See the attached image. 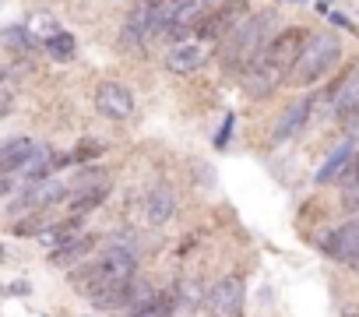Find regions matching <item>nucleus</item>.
Wrapping results in <instances>:
<instances>
[{
  "instance_id": "1",
  "label": "nucleus",
  "mask_w": 359,
  "mask_h": 317,
  "mask_svg": "<svg viewBox=\"0 0 359 317\" xmlns=\"http://www.w3.org/2000/svg\"><path fill=\"white\" fill-rule=\"evenodd\" d=\"M306 36H310V32H303V29H285V32L271 36V39L264 43V50H261V53L250 60V67L243 71V92L254 95V99L271 95V92L289 78V71H292V64H296V57H299V50H303V43H306Z\"/></svg>"
},
{
  "instance_id": "22",
  "label": "nucleus",
  "mask_w": 359,
  "mask_h": 317,
  "mask_svg": "<svg viewBox=\"0 0 359 317\" xmlns=\"http://www.w3.org/2000/svg\"><path fill=\"white\" fill-rule=\"evenodd\" d=\"M229 127H233V120H226V123H222V134H219V141H215V144H226V141H229Z\"/></svg>"
},
{
  "instance_id": "11",
  "label": "nucleus",
  "mask_w": 359,
  "mask_h": 317,
  "mask_svg": "<svg viewBox=\"0 0 359 317\" xmlns=\"http://www.w3.org/2000/svg\"><path fill=\"white\" fill-rule=\"evenodd\" d=\"M310 113H313V99H296V102L278 116V123H275V130H271V141L282 144V141H292L296 134H303Z\"/></svg>"
},
{
  "instance_id": "9",
  "label": "nucleus",
  "mask_w": 359,
  "mask_h": 317,
  "mask_svg": "<svg viewBox=\"0 0 359 317\" xmlns=\"http://www.w3.org/2000/svg\"><path fill=\"white\" fill-rule=\"evenodd\" d=\"M320 250L338 257L341 264H352L359 268V219L355 222H345L338 229H331L324 240H320Z\"/></svg>"
},
{
  "instance_id": "19",
  "label": "nucleus",
  "mask_w": 359,
  "mask_h": 317,
  "mask_svg": "<svg viewBox=\"0 0 359 317\" xmlns=\"http://www.w3.org/2000/svg\"><path fill=\"white\" fill-rule=\"evenodd\" d=\"M46 53L53 57V60H71L74 57V39L67 36V32H53V36H46Z\"/></svg>"
},
{
  "instance_id": "14",
  "label": "nucleus",
  "mask_w": 359,
  "mask_h": 317,
  "mask_svg": "<svg viewBox=\"0 0 359 317\" xmlns=\"http://www.w3.org/2000/svg\"><path fill=\"white\" fill-rule=\"evenodd\" d=\"M172 212H176V191L169 184L151 187V194H148V222L162 226V222L172 219Z\"/></svg>"
},
{
  "instance_id": "8",
  "label": "nucleus",
  "mask_w": 359,
  "mask_h": 317,
  "mask_svg": "<svg viewBox=\"0 0 359 317\" xmlns=\"http://www.w3.org/2000/svg\"><path fill=\"white\" fill-rule=\"evenodd\" d=\"M134 95H130V88L127 85H120V81H102L99 88H95V109L106 116V120H130L134 116Z\"/></svg>"
},
{
  "instance_id": "13",
  "label": "nucleus",
  "mask_w": 359,
  "mask_h": 317,
  "mask_svg": "<svg viewBox=\"0 0 359 317\" xmlns=\"http://www.w3.org/2000/svg\"><path fill=\"white\" fill-rule=\"evenodd\" d=\"M32 148H36L32 137H11V141L0 144V177H8L11 170H22Z\"/></svg>"
},
{
  "instance_id": "3",
  "label": "nucleus",
  "mask_w": 359,
  "mask_h": 317,
  "mask_svg": "<svg viewBox=\"0 0 359 317\" xmlns=\"http://www.w3.org/2000/svg\"><path fill=\"white\" fill-rule=\"evenodd\" d=\"M271 22H275V15H268V11H261V15H247L229 36H222L219 43H222V60L229 64V67H236V71H247L250 67V60L264 50V43L271 39L268 32H271Z\"/></svg>"
},
{
  "instance_id": "15",
  "label": "nucleus",
  "mask_w": 359,
  "mask_h": 317,
  "mask_svg": "<svg viewBox=\"0 0 359 317\" xmlns=\"http://www.w3.org/2000/svg\"><path fill=\"white\" fill-rule=\"evenodd\" d=\"M53 170H57V151L46 148V144H36L29 151V158H25V166H22V173H25L29 184L32 180H46V173H53Z\"/></svg>"
},
{
  "instance_id": "18",
  "label": "nucleus",
  "mask_w": 359,
  "mask_h": 317,
  "mask_svg": "<svg viewBox=\"0 0 359 317\" xmlns=\"http://www.w3.org/2000/svg\"><path fill=\"white\" fill-rule=\"evenodd\" d=\"M172 296H155V299H148L144 306H134L127 317H172Z\"/></svg>"
},
{
  "instance_id": "12",
  "label": "nucleus",
  "mask_w": 359,
  "mask_h": 317,
  "mask_svg": "<svg viewBox=\"0 0 359 317\" xmlns=\"http://www.w3.org/2000/svg\"><path fill=\"white\" fill-rule=\"evenodd\" d=\"M95 247V236H67L57 243V250H50V264H74L85 261Z\"/></svg>"
},
{
  "instance_id": "21",
  "label": "nucleus",
  "mask_w": 359,
  "mask_h": 317,
  "mask_svg": "<svg viewBox=\"0 0 359 317\" xmlns=\"http://www.w3.org/2000/svg\"><path fill=\"white\" fill-rule=\"evenodd\" d=\"M8 194H11V180H8V177H0V201H4Z\"/></svg>"
},
{
  "instance_id": "20",
  "label": "nucleus",
  "mask_w": 359,
  "mask_h": 317,
  "mask_svg": "<svg viewBox=\"0 0 359 317\" xmlns=\"http://www.w3.org/2000/svg\"><path fill=\"white\" fill-rule=\"evenodd\" d=\"M8 109H11V92H8L4 85H0V116H4Z\"/></svg>"
},
{
  "instance_id": "17",
  "label": "nucleus",
  "mask_w": 359,
  "mask_h": 317,
  "mask_svg": "<svg viewBox=\"0 0 359 317\" xmlns=\"http://www.w3.org/2000/svg\"><path fill=\"white\" fill-rule=\"evenodd\" d=\"M106 194H109V187L99 180V184H92V187H81L78 194H71V215H81V212H92L95 205H102L106 201Z\"/></svg>"
},
{
  "instance_id": "16",
  "label": "nucleus",
  "mask_w": 359,
  "mask_h": 317,
  "mask_svg": "<svg viewBox=\"0 0 359 317\" xmlns=\"http://www.w3.org/2000/svg\"><path fill=\"white\" fill-rule=\"evenodd\" d=\"M352 155H355V148L345 141V144H338L331 155H327V163L317 170V184H334L341 173H345V166L352 163Z\"/></svg>"
},
{
  "instance_id": "4",
  "label": "nucleus",
  "mask_w": 359,
  "mask_h": 317,
  "mask_svg": "<svg viewBox=\"0 0 359 317\" xmlns=\"http://www.w3.org/2000/svg\"><path fill=\"white\" fill-rule=\"evenodd\" d=\"M208 11L212 0H162V32L172 39H187V32H198Z\"/></svg>"
},
{
  "instance_id": "6",
  "label": "nucleus",
  "mask_w": 359,
  "mask_h": 317,
  "mask_svg": "<svg viewBox=\"0 0 359 317\" xmlns=\"http://www.w3.org/2000/svg\"><path fill=\"white\" fill-rule=\"evenodd\" d=\"M208 57H212L208 39H201V36L180 39V43L165 53V67H169L172 74H194V71H201V67L208 64Z\"/></svg>"
},
{
  "instance_id": "7",
  "label": "nucleus",
  "mask_w": 359,
  "mask_h": 317,
  "mask_svg": "<svg viewBox=\"0 0 359 317\" xmlns=\"http://www.w3.org/2000/svg\"><path fill=\"white\" fill-rule=\"evenodd\" d=\"M250 15V4L247 0H229L226 8H219V11H208L205 15V22L198 25V36L201 39H208V43H215V39H222V36H229L243 18Z\"/></svg>"
},
{
  "instance_id": "2",
  "label": "nucleus",
  "mask_w": 359,
  "mask_h": 317,
  "mask_svg": "<svg viewBox=\"0 0 359 317\" xmlns=\"http://www.w3.org/2000/svg\"><path fill=\"white\" fill-rule=\"evenodd\" d=\"M338 57H341V39L334 32H310L285 81L296 85V88H310V85H317L320 78L331 74Z\"/></svg>"
},
{
  "instance_id": "5",
  "label": "nucleus",
  "mask_w": 359,
  "mask_h": 317,
  "mask_svg": "<svg viewBox=\"0 0 359 317\" xmlns=\"http://www.w3.org/2000/svg\"><path fill=\"white\" fill-rule=\"evenodd\" d=\"M243 303H247V285L240 275H226L208 289L212 317H243Z\"/></svg>"
},
{
  "instance_id": "10",
  "label": "nucleus",
  "mask_w": 359,
  "mask_h": 317,
  "mask_svg": "<svg viewBox=\"0 0 359 317\" xmlns=\"http://www.w3.org/2000/svg\"><path fill=\"white\" fill-rule=\"evenodd\" d=\"M331 109H334V116H345V120L352 113H359V64H352L331 88Z\"/></svg>"
}]
</instances>
